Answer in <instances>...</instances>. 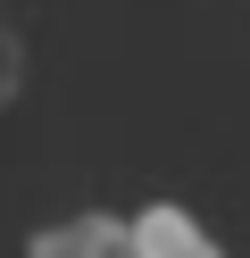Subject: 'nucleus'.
<instances>
[{
  "mask_svg": "<svg viewBox=\"0 0 250 258\" xmlns=\"http://www.w3.org/2000/svg\"><path fill=\"white\" fill-rule=\"evenodd\" d=\"M133 258H225V241L183 200H150L142 217H133Z\"/></svg>",
  "mask_w": 250,
  "mask_h": 258,
  "instance_id": "2",
  "label": "nucleus"
},
{
  "mask_svg": "<svg viewBox=\"0 0 250 258\" xmlns=\"http://www.w3.org/2000/svg\"><path fill=\"white\" fill-rule=\"evenodd\" d=\"M25 92V42H17V25H0V100H17Z\"/></svg>",
  "mask_w": 250,
  "mask_h": 258,
  "instance_id": "3",
  "label": "nucleus"
},
{
  "mask_svg": "<svg viewBox=\"0 0 250 258\" xmlns=\"http://www.w3.org/2000/svg\"><path fill=\"white\" fill-rule=\"evenodd\" d=\"M25 258H133V217H109V208L59 217L25 241Z\"/></svg>",
  "mask_w": 250,
  "mask_h": 258,
  "instance_id": "1",
  "label": "nucleus"
}]
</instances>
